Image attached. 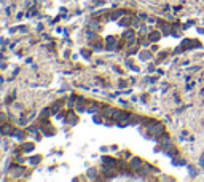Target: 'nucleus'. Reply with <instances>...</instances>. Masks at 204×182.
<instances>
[{
  "instance_id": "obj_1",
  "label": "nucleus",
  "mask_w": 204,
  "mask_h": 182,
  "mask_svg": "<svg viewBox=\"0 0 204 182\" xmlns=\"http://www.w3.org/2000/svg\"><path fill=\"white\" fill-rule=\"evenodd\" d=\"M85 106H86V101H85L83 97H77V104H75L77 112H85V110L88 109V107H85Z\"/></svg>"
},
{
  "instance_id": "obj_2",
  "label": "nucleus",
  "mask_w": 204,
  "mask_h": 182,
  "mask_svg": "<svg viewBox=\"0 0 204 182\" xmlns=\"http://www.w3.org/2000/svg\"><path fill=\"white\" fill-rule=\"evenodd\" d=\"M0 134H3V136L13 134V125L11 123H3V126H0Z\"/></svg>"
},
{
  "instance_id": "obj_3",
  "label": "nucleus",
  "mask_w": 204,
  "mask_h": 182,
  "mask_svg": "<svg viewBox=\"0 0 204 182\" xmlns=\"http://www.w3.org/2000/svg\"><path fill=\"white\" fill-rule=\"evenodd\" d=\"M142 164H144V163H142V160H140V158H132V160H131V163H129V166H131L132 169H139V168H140Z\"/></svg>"
},
{
  "instance_id": "obj_4",
  "label": "nucleus",
  "mask_w": 204,
  "mask_h": 182,
  "mask_svg": "<svg viewBox=\"0 0 204 182\" xmlns=\"http://www.w3.org/2000/svg\"><path fill=\"white\" fill-rule=\"evenodd\" d=\"M163 125H159V123H153L152 125V128H150V131L152 133H155V134H159V133H163Z\"/></svg>"
},
{
  "instance_id": "obj_5",
  "label": "nucleus",
  "mask_w": 204,
  "mask_h": 182,
  "mask_svg": "<svg viewBox=\"0 0 204 182\" xmlns=\"http://www.w3.org/2000/svg\"><path fill=\"white\" fill-rule=\"evenodd\" d=\"M67 123H69V125H75L77 123V121H78V118H77V115H75V113H73V112H69V113H67Z\"/></svg>"
},
{
  "instance_id": "obj_6",
  "label": "nucleus",
  "mask_w": 204,
  "mask_h": 182,
  "mask_svg": "<svg viewBox=\"0 0 204 182\" xmlns=\"http://www.w3.org/2000/svg\"><path fill=\"white\" fill-rule=\"evenodd\" d=\"M22 152H24V153H30V152H34V144L32 142L24 144V146H22Z\"/></svg>"
},
{
  "instance_id": "obj_7",
  "label": "nucleus",
  "mask_w": 204,
  "mask_h": 182,
  "mask_svg": "<svg viewBox=\"0 0 204 182\" xmlns=\"http://www.w3.org/2000/svg\"><path fill=\"white\" fill-rule=\"evenodd\" d=\"M97 109H101V106H99V104H96V102H93V104H91V107L89 106H88V112H91V113H94V112H97Z\"/></svg>"
},
{
  "instance_id": "obj_8",
  "label": "nucleus",
  "mask_w": 204,
  "mask_h": 182,
  "mask_svg": "<svg viewBox=\"0 0 204 182\" xmlns=\"http://www.w3.org/2000/svg\"><path fill=\"white\" fill-rule=\"evenodd\" d=\"M102 161H104V164H112V166L117 164V161H115L113 158H108V157H104V158H102Z\"/></svg>"
},
{
  "instance_id": "obj_9",
  "label": "nucleus",
  "mask_w": 204,
  "mask_h": 182,
  "mask_svg": "<svg viewBox=\"0 0 204 182\" xmlns=\"http://www.w3.org/2000/svg\"><path fill=\"white\" fill-rule=\"evenodd\" d=\"M15 137L19 139V141H22V139H26V133L24 131H15Z\"/></svg>"
},
{
  "instance_id": "obj_10",
  "label": "nucleus",
  "mask_w": 204,
  "mask_h": 182,
  "mask_svg": "<svg viewBox=\"0 0 204 182\" xmlns=\"http://www.w3.org/2000/svg\"><path fill=\"white\" fill-rule=\"evenodd\" d=\"M113 112H115V110L112 109V107H107V109L104 110V117H105V118H108V117H113Z\"/></svg>"
},
{
  "instance_id": "obj_11",
  "label": "nucleus",
  "mask_w": 204,
  "mask_h": 182,
  "mask_svg": "<svg viewBox=\"0 0 204 182\" xmlns=\"http://www.w3.org/2000/svg\"><path fill=\"white\" fill-rule=\"evenodd\" d=\"M50 113H53V112H51L50 109H45V110H43L42 113H40V118H46V117H48Z\"/></svg>"
},
{
  "instance_id": "obj_12",
  "label": "nucleus",
  "mask_w": 204,
  "mask_h": 182,
  "mask_svg": "<svg viewBox=\"0 0 204 182\" xmlns=\"http://www.w3.org/2000/svg\"><path fill=\"white\" fill-rule=\"evenodd\" d=\"M148 37H150V40H152V42H156V40H158V38H159V35H158V32H152V34H150V35H148Z\"/></svg>"
},
{
  "instance_id": "obj_13",
  "label": "nucleus",
  "mask_w": 204,
  "mask_h": 182,
  "mask_svg": "<svg viewBox=\"0 0 204 182\" xmlns=\"http://www.w3.org/2000/svg\"><path fill=\"white\" fill-rule=\"evenodd\" d=\"M40 160H42V157H32V158H30V163H32V164H38Z\"/></svg>"
},
{
  "instance_id": "obj_14",
  "label": "nucleus",
  "mask_w": 204,
  "mask_h": 182,
  "mask_svg": "<svg viewBox=\"0 0 204 182\" xmlns=\"http://www.w3.org/2000/svg\"><path fill=\"white\" fill-rule=\"evenodd\" d=\"M88 177H91V179H96V169H89V171H88Z\"/></svg>"
},
{
  "instance_id": "obj_15",
  "label": "nucleus",
  "mask_w": 204,
  "mask_h": 182,
  "mask_svg": "<svg viewBox=\"0 0 204 182\" xmlns=\"http://www.w3.org/2000/svg\"><path fill=\"white\" fill-rule=\"evenodd\" d=\"M140 58H142V61H147L148 58H150V53H142Z\"/></svg>"
},
{
  "instance_id": "obj_16",
  "label": "nucleus",
  "mask_w": 204,
  "mask_h": 182,
  "mask_svg": "<svg viewBox=\"0 0 204 182\" xmlns=\"http://www.w3.org/2000/svg\"><path fill=\"white\" fill-rule=\"evenodd\" d=\"M94 121H96V123H97V121H101V115H96V117H94Z\"/></svg>"
}]
</instances>
